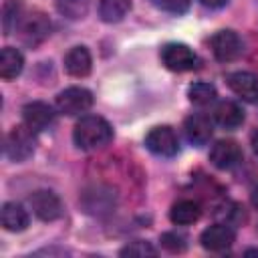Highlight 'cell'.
Masks as SVG:
<instances>
[{"instance_id":"obj_1","label":"cell","mask_w":258,"mask_h":258,"mask_svg":"<svg viewBox=\"0 0 258 258\" xmlns=\"http://www.w3.org/2000/svg\"><path fill=\"white\" fill-rule=\"evenodd\" d=\"M73 139L77 147L95 151L111 143L113 139V127L99 115H85L77 121L73 129Z\"/></svg>"},{"instance_id":"obj_2","label":"cell","mask_w":258,"mask_h":258,"mask_svg":"<svg viewBox=\"0 0 258 258\" xmlns=\"http://www.w3.org/2000/svg\"><path fill=\"white\" fill-rule=\"evenodd\" d=\"M36 131H32L30 127L26 125H18V127H12L4 139V153L8 159L12 161H24L28 159L32 153H34V147H36V137H34Z\"/></svg>"},{"instance_id":"obj_3","label":"cell","mask_w":258,"mask_h":258,"mask_svg":"<svg viewBox=\"0 0 258 258\" xmlns=\"http://www.w3.org/2000/svg\"><path fill=\"white\" fill-rule=\"evenodd\" d=\"M16 32H18L20 40L26 46L34 48V46H38L40 42H44L48 38V34H50V20H48V16L44 12L34 10L30 14L22 16Z\"/></svg>"},{"instance_id":"obj_4","label":"cell","mask_w":258,"mask_h":258,"mask_svg":"<svg viewBox=\"0 0 258 258\" xmlns=\"http://www.w3.org/2000/svg\"><path fill=\"white\" fill-rule=\"evenodd\" d=\"M161 62L175 73H185V71H194L198 67V54L181 42H167L161 48Z\"/></svg>"},{"instance_id":"obj_5","label":"cell","mask_w":258,"mask_h":258,"mask_svg":"<svg viewBox=\"0 0 258 258\" xmlns=\"http://www.w3.org/2000/svg\"><path fill=\"white\" fill-rule=\"evenodd\" d=\"M91 105H93V93L85 87H69L60 91L56 97V109L69 117L89 111Z\"/></svg>"},{"instance_id":"obj_6","label":"cell","mask_w":258,"mask_h":258,"mask_svg":"<svg viewBox=\"0 0 258 258\" xmlns=\"http://www.w3.org/2000/svg\"><path fill=\"white\" fill-rule=\"evenodd\" d=\"M145 147L155 155L173 157L179 151V141H177V135L171 127L159 125V127H153L145 135Z\"/></svg>"},{"instance_id":"obj_7","label":"cell","mask_w":258,"mask_h":258,"mask_svg":"<svg viewBox=\"0 0 258 258\" xmlns=\"http://www.w3.org/2000/svg\"><path fill=\"white\" fill-rule=\"evenodd\" d=\"M210 46H212L214 56H216L220 62L236 60V58L242 54V50H244L242 38H240L234 30H218V32L210 38Z\"/></svg>"},{"instance_id":"obj_8","label":"cell","mask_w":258,"mask_h":258,"mask_svg":"<svg viewBox=\"0 0 258 258\" xmlns=\"http://www.w3.org/2000/svg\"><path fill=\"white\" fill-rule=\"evenodd\" d=\"M28 202L34 216L40 218L42 222H54L62 216V202L54 191L38 189L28 198Z\"/></svg>"},{"instance_id":"obj_9","label":"cell","mask_w":258,"mask_h":258,"mask_svg":"<svg viewBox=\"0 0 258 258\" xmlns=\"http://www.w3.org/2000/svg\"><path fill=\"white\" fill-rule=\"evenodd\" d=\"M210 161L218 169H232L242 161V149L232 139H220L210 149Z\"/></svg>"},{"instance_id":"obj_10","label":"cell","mask_w":258,"mask_h":258,"mask_svg":"<svg viewBox=\"0 0 258 258\" xmlns=\"http://www.w3.org/2000/svg\"><path fill=\"white\" fill-rule=\"evenodd\" d=\"M22 121L32 131H44L54 123V111L42 101H32L22 107Z\"/></svg>"},{"instance_id":"obj_11","label":"cell","mask_w":258,"mask_h":258,"mask_svg":"<svg viewBox=\"0 0 258 258\" xmlns=\"http://www.w3.org/2000/svg\"><path fill=\"white\" fill-rule=\"evenodd\" d=\"M236 240V232L226 226V224H214V226H208L202 236H200V242L206 250L210 252H222V250H228Z\"/></svg>"},{"instance_id":"obj_12","label":"cell","mask_w":258,"mask_h":258,"mask_svg":"<svg viewBox=\"0 0 258 258\" xmlns=\"http://www.w3.org/2000/svg\"><path fill=\"white\" fill-rule=\"evenodd\" d=\"M228 87L244 101L256 103L258 101V77L250 71H234L226 77Z\"/></svg>"},{"instance_id":"obj_13","label":"cell","mask_w":258,"mask_h":258,"mask_svg":"<svg viewBox=\"0 0 258 258\" xmlns=\"http://www.w3.org/2000/svg\"><path fill=\"white\" fill-rule=\"evenodd\" d=\"M0 220H2L4 230H8V232H22V230H26V226L30 222L26 208L16 202H6L2 206Z\"/></svg>"},{"instance_id":"obj_14","label":"cell","mask_w":258,"mask_h":258,"mask_svg":"<svg viewBox=\"0 0 258 258\" xmlns=\"http://www.w3.org/2000/svg\"><path fill=\"white\" fill-rule=\"evenodd\" d=\"M183 131L185 137L189 139V143L194 145H206L212 137V121L206 115H191L185 119L183 123Z\"/></svg>"},{"instance_id":"obj_15","label":"cell","mask_w":258,"mask_h":258,"mask_svg":"<svg viewBox=\"0 0 258 258\" xmlns=\"http://www.w3.org/2000/svg\"><path fill=\"white\" fill-rule=\"evenodd\" d=\"M93 58L85 46H73L64 54V69L71 77H87L91 73Z\"/></svg>"},{"instance_id":"obj_16","label":"cell","mask_w":258,"mask_h":258,"mask_svg":"<svg viewBox=\"0 0 258 258\" xmlns=\"http://www.w3.org/2000/svg\"><path fill=\"white\" fill-rule=\"evenodd\" d=\"M214 121L224 129H236L244 123V111L234 101H222L214 109Z\"/></svg>"},{"instance_id":"obj_17","label":"cell","mask_w":258,"mask_h":258,"mask_svg":"<svg viewBox=\"0 0 258 258\" xmlns=\"http://www.w3.org/2000/svg\"><path fill=\"white\" fill-rule=\"evenodd\" d=\"M97 187H99V196H95L97 191H95V187H93V189H87V191L83 194V200H81L85 212H89V214H103V212H109V210L113 208V204H115V196H113L111 189L101 187V185H97Z\"/></svg>"},{"instance_id":"obj_18","label":"cell","mask_w":258,"mask_h":258,"mask_svg":"<svg viewBox=\"0 0 258 258\" xmlns=\"http://www.w3.org/2000/svg\"><path fill=\"white\" fill-rule=\"evenodd\" d=\"M200 214H202V208H200L198 202H194V200H179V202H175L171 206L169 218L177 226H189V224L198 222Z\"/></svg>"},{"instance_id":"obj_19","label":"cell","mask_w":258,"mask_h":258,"mask_svg":"<svg viewBox=\"0 0 258 258\" xmlns=\"http://www.w3.org/2000/svg\"><path fill=\"white\" fill-rule=\"evenodd\" d=\"M22 67H24V58L20 54V50L12 48V46H6L2 48L0 52V77L10 81L14 77H18L22 73Z\"/></svg>"},{"instance_id":"obj_20","label":"cell","mask_w":258,"mask_h":258,"mask_svg":"<svg viewBox=\"0 0 258 258\" xmlns=\"http://www.w3.org/2000/svg\"><path fill=\"white\" fill-rule=\"evenodd\" d=\"M129 0H99V16L105 22H119L129 12Z\"/></svg>"},{"instance_id":"obj_21","label":"cell","mask_w":258,"mask_h":258,"mask_svg":"<svg viewBox=\"0 0 258 258\" xmlns=\"http://www.w3.org/2000/svg\"><path fill=\"white\" fill-rule=\"evenodd\" d=\"M22 20V6L20 0H6L2 6V30L4 34H12V30L18 28Z\"/></svg>"},{"instance_id":"obj_22","label":"cell","mask_w":258,"mask_h":258,"mask_svg":"<svg viewBox=\"0 0 258 258\" xmlns=\"http://www.w3.org/2000/svg\"><path fill=\"white\" fill-rule=\"evenodd\" d=\"M58 14H62L69 20H81L87 16L91 8V0H54Z\"/></svg>"},{"instance_id":"obj_23","label":"cell","mask_w":258,"mask_h":258,"mask_svg":"<svg viewBox=\"0 0 258 258\" xmlns=\"http://www.w3.org/2000/svg\"><path fill=\"white\" fill-rule=\"evenodd\" d=\"M187 97H189V101H191L194 105L206 107V105H210V103L216 99V87L210 85V83H204V81L194 83V85H189V89H187Z\"/></svg>"},{"instance_id":"obj_24","label":"cell","mask_w":258,"mask_h":258,"mask_svg":"<svg viewBox=\"0 0 258 258\" xmlns=\"http://www.w3.org/2000/svg\"><path fill=\"white\" fill-rule=\"evenodd\" d=\"M155 254L157 250L149 242H143V240L131 242L121 250V256H155Z\"/></svg>"},{"instance_id":"obj_25","label":"cell","mask_w":258,"mask_h":258,"mask_svg":"<svg viewBox=\"0 0 258 258\" xmlns=\"http://www.w3.org/2000/svg\"><path fill=\"white\" fill-rule=\"evenodd\" d=\"M153 4L165 12H171V14H183L187 12L191 0H153Z\"/></svg>"},{"instance_id":"obj_26","label":"cell","mask_w":258,"mask_h":258,"mask_svg":"<svg viewBox=\"0 0 258 258\" xmlns=\"http://www.w3.org/2000/svg\"><path fill=\"white\" fill-rule=\"evenodd\" d=\"M161 246L169 252H183L185 250V238L175 232H165L161 236Z\"/></svg>"},{"instance_id":"obj_27","label":"cell","mask_w":258,"mask_h":258,"mask_svg":"<svg viewBox=\"0 0 258 258\" xmlns=\"http://www.w3.org/2000/svg\"><path fill=\"white\" fill-rule=\"evenodd\" d=\"M204 6H210V8H220V6H224L228 0H200Z\"/></svg>"},{"instance_id":"obj_28","label":"cell","mask_w":258,"mask_h":258,"mask_svg":"<svg viewBox=\"0 0 258 258\" xmlns=\"http://www.w3.org/2000/svg\"><path fill=\"white\" fill-rule=\"evenodd\" d=\"M252 149H254V153L258 155V131L252 133Z\"/></svg>"},{"instance_id":"obj_29","label":"cell","mask_w":258,"mask_h":258,"mask_svg":"<svg viewBox=\"0 0 258 258\" xmlns=\"http://www.w3.org/2000/svg\"><path fill=\"white\" fill-rule=\"evenodd\" d=\"M252 204H254V208H258V185H254V189H252Z\"/></svg>"}]
</instances>
